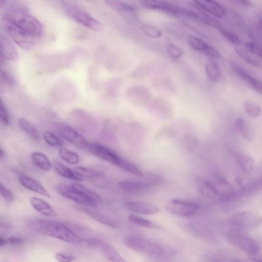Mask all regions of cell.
Listing matches in <instances>:
<instances>
[{
	"instance_id": "29",
	"label": "cell",
	"mask_w": 262,
	"mask_h": 262,
	"mask_svg": "<svg viewBox=\"0 0 262 262\" xmlns=\"http://www.w3.org/2000/svg\"><path fill=\"white\" fill-rule=\"evenodd\" d=\"M236 126L242 136L250 141L253 137V130L249 123L243 118L239 117L235 122Z\"/></svg>"
},
{
	"instance_id": "34",
	"label": "cell",
	"mask_w": 262,
	"mask_h": 262,
	"mask_svg": "<svg viewBox=\"0 0 262 262\" xmlns=\"http://www.w3.org/2000/svg\"><path fill=\"white\" fill-rule=\"evenodd\" d=\"M235 51L239 56H240L249 64L256 68L260 67L261 65L260 62L252 56H251L250 54L244 49L239 47H236L235 48Z\"/></svg>"
},
{
	"instance_id": "40",
	"label": "cell",
	"mask_w": 262,
	"mask_h": 262,
	"mask_svg": "<svg viewBox=\"0 0 262 262\" xmlns=\"http://www.w3.org/2000/svg\"><path fill=\"white\" fill-rule=\"evenodd\" d=\"M119 167L138 177H143L144 176L143 173L137 167L123 159Z\"/></svg>"
},
{
	"instance_id": "53",
	"label": "cell",
	"mask_w": 262,
	"mask_h": 262,
	"mask_svg": "<svg viewBox=\"0 0 262 262\" xmlns=\"http://www.w3.org/2000/svg\"><path fill=\"white\" fill-rule=\"evenodd\" d=\"M249 257L253 261H262V254H260L259 252L252 255H250Z\"/></svg>"
},
{
	"instance_id": "56",
	"label": "cell",
	"mask_w": 262,
	"mask_h": 262,
	"mask_svg": "<svg viewBox=\"0 0 262 262\" xmlns=\"http://www.w3.org/2000/svg\"><path fill=\"white\" fill-rule=\"evenodd\" d=\"M5 1V0H0V4H1V7L4 4Z\"/></svg>"
},
{
	"instance_id": "49",
	"label": "cell",
	"mask_w": 262,
	"mask_h": 262,
	"mask_svg": "<svg viewBox=\"0 0 262 262\" xmlns=\"http://www.w3.org/2000/svg\"><path fill=\"white\" fill-rule=\"evenodd\" d=\"M56 259L60 262H70L75 260V257L69 254L57 252L55 254Z\"/></svg>"
},
{
	"instance_id": "21",
	"label": "cell",
	"mask_w": 262,
	"mask_h": 262,
	"mask_svg": "<svg viewBox=\"0 0 262 262\" xmlns=\"http://www.w3.org/2000/svg\"><path fill=\"white\" fill-rule=\"evenodd\" d=\"M97 248L100 249L102 254L112 261H124V259L119 252L112 246L100 241Z\"/></svg>"
},
{
	"instance_id": "7",
	"label": "cell",
	"mask_w": 262,
	"mask_h": 262,
	"mask_svg": "<svg viewBox=\"0 0 262 262\" xmlns=\"http://www.w3.org/2000/svg\"><path fill=\"white\" fill-rule=\"evenodd\" d=\"M144 8L161 11L170 15L183 17L184 8H180L161 0H138Z\"/></svg>"
},
{
	"instance_id": "48",
	"label": "cell",
	"mask_w": 262,
	"mask_h": 262,
	"mask_svg": "<svg viewBox=\"0 0 262 262\" xmlns=\"http://www.w3.org/2000/svg\"><path fill=\"white\" fill-rule=\"evenodd\" d=\"M203 53L207 56L213 59H218L220 57V53L209 45L203 51Z\"/></svg>"
},
{
	"instance_id": "33",
	"label": "cell",
	"mask_w": 262,
	"mask_h": 262,
	"mask_svg": "<svg viewBox=\"0 0 262 262\" xmlns=\"http://www.w3.org/2000/svg\"><path fill=\"white\" fill-rule=\"evenodd\" d=\"M261 189H262V175L246 187L239 190V194L242 196Z\"/></svg>"
},
{
	"instance_id": "30",
	"label": "cell",
	"mask_w": 262,
	"mask_h": 262,
	"mask_svg": "<svg viewBox=\"0 0 262 262\" xmlns=\"http://www.w3.org/2000/svg\"><path fill=\"white\" fill-rule=\"evenodd\" d=\"M128 218L130 222L141 227L155 229L160 228V226L156 223L134 214H130Z\"/></svg>"
},
{
	"instance_id": "42",
	"label": "cell",
	"mask_w": 262,
	"mask_h": 262,
	"mask_svg": "<svg viewBox=\"0 0 262 262\" xmlns=\"http://www.w3.org/2000/svg\"><path fill=\"white\" fill-rule=\"evenodd\" d=\"M218 30L221 35L230 42L236 45L241 44V41L240 39L233 32L225 29L224 27L221 28Z\"/></svg>"
},
{
	"instance_id": "43",
	"label": "cell",
	"mask_w": 262,
	"mask_h": 262,
	"mask_svg": "<svg viewBox=\"0 0 262 262\" xmlns=\"http://www.w3.org/2000/svg\"><path fill=\"white\" fill-rule=\"evenodd\" d=\"M245 46L250 52L262 58V44L253 41L247 42Z\"/></svg>"
},
{
	"instance_id": "39",
	"label": "cell",
	"mask_w": 262,
	"mask_h": 262,
	"mask_svg": "<svg viewBox=\"0 0 262 262\" xmlns=\"http://www.w3.org/2000/svg\"><path fill=\"white\" fill-rule=\"evenodd\" d=\"M199 20L217 30L223 27L222 24L217 19L203 12L200 14Z\"/></svg>"
},
{
	"instance_id": "54",
	"label": "cell",
	"mask_w": 262,
	"mask_h": 262,
	"mask_svg": "<svg viewBox=\"0 0 262 262\" xmlns=\"http://www.w3.org/2000/svg\"><path fill=\"white\" fill-rule=\"evenodd\" d=\"M7 240L3 237L2 236H0V246L1 247H3L7 244Z\"/></svg>"
},
{
	"instance_id": "44",
	"label": "cell",
	"mask_w": 262,
	"mask_h": 262,
	"mask_svg": "<svg viewBox=\"0 0 262 262\" xmlns=\"http://www.w3.org/2000/svg\"><path fill=\"white\" fill-rule=\"evenodd\" d=\"M0 119L4 125L9 126L10 124L11 119L9 112L2 99L0 103Z\"/></svg>"
},
{
	"instance_id": "36",
	"label": "cell",
	"mask_w": 262,
	"mask_h": 262,
	"mask_svg": "<svg viewBox=\"0 0 262 262\" xmlns=\"http://www.w3.org/2000/svg\"><path fill=\"white\" fill-rule=\"evenodd\" d=\"M42 136L43 140L51 146L61 147L63 145L61 140L55 134L51 132H44Z\"/></svg>"
},
{
	"instance_id": "14",
	"label": "cell",
	"mask_w": 262,
	"mask_h": 262,
	"mask_svg": "<svg viewBox=\"0 0 262 262\" xmlns=\"http://www.w3.org/2000/svg\"><path fill=\"white\" fill-rule=\"evenodd\" d=\"M119 185L126 192L138 194L149 191L154 185L147 182L121 181L119 182Z\"/></svg>"
},
{
	"instance_id": "2",
	"label": "cell",
	"mask_w": 262,
	"mask_h": 262,
	"mask_svg": "<svg viewBox=\"0 0 262 262\" xmlns=\"http://www.w3.org/2000/svg\"><path fill=\"white\" fill-rule=\"evenodd\" d=\"M30 226L38 233L65 242L78 244L82 241L68 226L59 222L47 219L35 220L30 222Z\"/></svg>"
},
{
	"instance_id": "10",
	"label": "cell",
	"mask_w": 262,
	"mask_h": 262,
	"mask_svg": "<svg viewBox=\"0 0 262 262\" xmlns=\"http://www.w3.org/2000/svg\"><path fill=\"white\" fill-rule=\"evenodd\" d=\"M55 127L60 136L66 140L76 146L86 147L88 142L71 126L63 123L57 122Z\"/></svg>"
},
{
	"instance_id": "8",
	"label": "cell",
	"mask_w": 262,
	"mask_h": 262,
	"mask_svg": "<svg viewBox=\"0 0 262 262\" xmlns=\"http://www.w3.org/2000/svg\"><path fill=\"white\" fill-rule=\"evenodd\" d=\"M85 148L96 157L118 166H119L123 160L116 152L100 144L88 142Z\"/></svg>"
},
{
	"instance_id": "17",
	"label": "cell",
	"mask_w": 262,
	"mask_h": 262,
	"mask_svg": "<svg viewBox=\"0 0 262 262\" xmlns=\"http://www.w3.org/2000/svg\"><path fill=\"white\" fill-rule=\"evenodd\" d=\"M19 183L26 189L36 192L46 198H50L49 192L35 180L27 176H22L18 179Z\"/></svg>"
},
{
	"instance_id": "55",
	"label": "cell",
	"mask_w": 262,
	"mask_h": 262,
	"mask_svg": "<svg viewBox=\"0 0 262 262\" xmlns=\"http://www.w3.org/2000/svg\"><path fill=\"white\" fill-rule=\"evenodd\" d=\"M4 157V151L3 149L1 148L0 150V157L1 159H2Z\"/></svg>"
},
{
	"instance_id": "26",
	"label": "cell",
	"mask_w": 262,
	"mask_h": 262,
	"mask_svg": "<svg viewBox=\"0 0 262 262\" xmlns=\"http://www.w3.org/2000/svg\"><path fill=\"white\" fill-rule=\"evenodd\" d=\"M53 166L56 172L61 176L77 181H81L82 179L74 172V171L61 164V163L54 161Z\"/></svg>"
},
{
	"instance_id": "16",
	"label": "cell",
	"mask_w": 262,
	"mask_h": 262,
	"mask_svg": "<svg viewBox=\"0 0 262 262\" xmlns=\"http://www.w3.org/2000/svg\"><path fill=\"white\" fill-rule=\"evenodd\" d=\"M0 51L1 56L8 61L15 62L18 59V52L13 44L8 38L2 35L0 38Z\"/></svg>"
},
{
	"instance_id": "3",
	"label": "cell",
	"mask_w": 262,
	"mask_h": 262,
	"mask_svg": "<svg viewBox=\"0 0 262 262\" xmlns=\"http://www.w3.org/2000/svg\"><path fill=\"white\" fill-rule=\"evenodd\" d=\"M125 244L130 249L156 258L170 257L174 251L148 238L137 235H128L124 238Z\"/></svg>"
},
{
	"instance_id": "35",
	"label": "cell",
	"mask_w": 262,
	"mask_h": 262,
	"mask_svg": "<svg viewBox=\"0 0 262 262\" xmlns=\"http://www.w3.org/2000/svg\"><path fill=\"white\" fill-rule=\"evenodd\" d=\"M249 34L255 41L262 44V13L259 15L256 20L255 30H252Z\"/></svg>"
},
{
	"instance_id": "50",
	"label": "cell",
	"mask_w": 262,
	"mask_h": 262,
	"mask_svg": "<svg viewBox=\"0 0 262 262\" xmlns=\"http://www.w3.org/2000/svg\"><path fill=\"white\" fill-rule=\"evenodd\" d=\"M248 84L256 91L262 95V81L257 80L252 76L249 80Z\"/></svg>"
},
{
	"instance_id": "38",
	"label": "cell",
	"mask_w": 262,
	"mask_h": 262,
	"mask_svg": "<svg viewBox=\"0 0 262 262\" xmlns=\"http://www.w3.org/2000/svg\"><path fill=\"white\" fill-rule=\"evenodd\" d=\"M244 108L248 115L251 117H258L261 114L260 106L254 102L247 100L244 103Z\"/></svg>"
},
{
	"instance_id": "4",
	"label": "cell",
	"mask_w": 262,
	"mask_h": 262,
	"mask_svg": "<svg viewBox=\"0 0 262 262\" xmlns=\"http://www.w3.org/2000/svg\"><path fill=\"white\" fill-rule=\"evenodd\" d=\"M63 9L66 14L74 21L95 31H102V24L88 12L78 7L70 4L64 5Z\"/></svg>"
},
{
	"instance_id": "11",
	"label": "cell",
	"mask_w": 262,
	"mask_h": 262,
	"mask_svg": "<svg viewBox=\"0 0 262 262\" xmlns=\"http://www.w3.org/2000/svg\"><path fill=\"white\" fill-rule=\"evenodd\" d=\"M182 227L193 236L205 240H211L213 237L210 229L203 224L192 221L184 223Z\"/></svg>"
},
{
	"instance_id": "1",
	"label": "cell",
	"mask_w": 262,
	"mask_h": 262,
	"mask_svg": "<svg viewBox=\"0 0 262 262\" xmlns=\"http://www.w3.org/2000/svg\"><path fill=\"white\" fill-rule=\"evenodd\" d=\"M4 19L8 35L24 50L33 48L43 33L41 23L25 7H11L4 14Z\"/></svg>"
},
{
	"instance_id": "31",
	"label": "cell",
	"mask_w": 262,
	"mask_h": 262,
	"mask_svg": "<svg viewBox=\"0 0 262 262\" xmlns=\"http://www.w3.org/2000/svg\"><path fill=\"white\" fill-rule=\"evenodd\" d=\"M73 170L82 180L84 178H97L102 176L100 172L84 167H75L73 168Z\"/></svg>"
},
{
	"instance_id": "5",
	"label": "cell",
	"mask_w": 262,
	"mask_h": 262,
	"mask_svg": "<svg viewBox=\"0 0 262 262\" xmlns=\"http://www.w3.org/2000/svg\"><path fill=\"white\" fill-rule=\"evenodd\" d=\"M227 236L232 244L249 256L260 252V246L258 243L248 235L237 231H232L228 233Z\"/></svg>"
},
{
	"instance_id": "51",
	"label": "cell",
	"mask_w": 262,
	"mask_h": 262,
	"mask_svg": "<svg viewBox=\"0 0 262 262\" xmlns=\"http://www.w3.org/2000/svg\"><path fill=\"white\" fill-rule=\"evenodd\" d=\"M8 243L11 245H19L24 243L25 239L20 236H9L7 239Z\"/></svg>"
},
{
	"instance_id": "52",
	"label": "cell",
	"mask_w": 262,
	"mask_h": 262,
	"mask_svg": "<svg viewBox=\"0 0 262 262\" xmlns=\"http://www.w3.org/2000/svg\"><path fill=\"white\" fill-rule=\"evenodd\" d=\"M233 3L245 7H249L251 6L252 4L250 0H230Z\"/></svg>"
},
{
	"instance_id": "32",
	"label": "cell",
	"mask_w": 262,
	"mask_h": 262,
	"mask_svg": "<svg viewBox=\"0 0 262 262\" xmlns=\"http://www.w3.org/2000/svg\"><path fill=\"white\" fill-rule=\"evenodd\" d=\"M58 155L63 161L71 164H77L79 162L78 155L67 149L61 148L58 150Z\"/></svg>"
},
{
	"instance_id": "37",
	"label": "cell",
	"mask_w": 262,
	"mask_h": 262,
	"mask_svg": "<svg viewBox=\"0 0 262 262\" xmlns=\"http://www.w3.org/2000/svg\"><path fill=\"white\" fill-rule=\"evenodd\" d=\"M140 29L145 35L151 38H158L162 35V32L158 28L149 24L142 25Z\"/></svg>"
},
{
	"instance_id": "20",
	"label": "cell",
	"mask_w": 262,
	"mask_h": 262,
	"mask_svg": "<svg viewBox=\"0 0 262 262\" xmlns=\"http://www.w3.org/2000/svg\"><path fill=\"white\" fill-rule=\"evenodd\" d=\"M105 4L114 10L123 14L134 15L135 8L122 0H104Z\"/></svg>"
},
{
	"instance_id": "23",
	"label": "cell",
	"mask_w": 262,
	"mask_h": 262,
	"mask_svg": "<svg viewBox=\"0 0 262 262\" xmlns=\"http://www.w3.org/2000/svg\"><path fill=\"white\" fill-rule=\"evenodd\" d=\"M71 185L91 203L92 206H97L101 202L102 199L99 195L89 188L78 183H73Z\"/></svg>"
},
{
	"instance_id": "6",
	"label": "cell",
	"mask_w": 262,
	"mask_h": 262,
	"mask_svg": "<svg viewBox=\"0 0 262 262\" xmlns=\"http://www.w3.org/2000/svg\"><path fill=\"white\" fill-rule=\"evenodd\" d=\"M166 209L170 213L178 216H188L198 212L200 206L193 202L171 199L165 206Z\"/></svg>"
},
{
	"instance_id": "12",
	"label": "cell",
	"mask_w": 262,
	"mask_h": 262,
	"mask_svg": "<svg viewBox=\"0 0 262 262\" xmlns=\"http://www.w3.org/2000/svg\"><path fill=\"white\" fill-rule=\"evenodd\" d=\"M57 190L59 194L69 200L81 205L92 206L91 203L71 184H60Z\"/></svg>"
},
{
	"instance_id": "19",
	"label": "cell",
	"mask_w": 262,
	"mask_h": 262,
	"mask_svg": "<svg viewBox=\"0 0 262 262\" xmlns=\"http://www.w3.org/2000/svg\"><path fill=\"white\" fill-rule=\"evenodd\" d=\"M29 202L32 207L41 214L47 216H55L57 213L54 208L44 200L36 197L30 198Z\"/></svg>"
},
{
	"instance_id": "47",
	"label": "cell",
	"mask_w": 262,
	"mask_h": 262,
	"mask_svg": "<svg viewBox=\"0 0 262 262\" xmlns=\"http://www.w3.org/2000/svg\"><path fill=\"white\" fill-rule=\"evenodd\" d=\"M1 194L3 198L7 202H11L14 199L12 192L2 183H1Z\"/></svg>"
},
{
	"instance_id": "9",
	"label": "cell",
	"mask_w": 262,
	"mask_h": 262,
	"mask_svg": "<svg viewBox=\"0 0 262 262\" xmlns=\"http://www.w3.org/2000/svg\"><path fill=\"white\" fill-rule=\"evenodd\" d=\"M262 222V217L250 212H241L232 215L230 224L238 229H245L254 227Z\"/></svg>"
},
{
	"instance_id": "28",
	"label": "cell",
	"mask_w": 262,
	"mask_h": 262,
	"mask_svg": "<svg viewBox=\"0 0 262 262\" xmlns=\"http://www.w3.org/2000/svg\"><path fill=\"white\" fill-rule=\"evenodd\" d=\"M83 211L95 220L107 226L114 228H116L118 226V223L116 221L103 214L88 208H84Z\"/></svg>"
},
{
	"instance_id": "45",
	"label": "cell",
	"mask_w": 262,
	"mask_h": 262,
	"mask_svg": "<svg viewBox=\"0 0 262 262\" xmlns=\"http://www.w3.org/2000/svg\"><path fill=\"white\" fill-rule=\"evenodd\" d=\"M166 48L168 55L174 59H178L182 55V50L172 43H168Z\"/></svg>"
},
{
	"instance_id": "15",
	"label": "cell",
	"mask_w": 262,
	"mask_h": 262,
	"mask_svg": "<svg viewBox=\"0 0 262 262\" xmlns=\"http://www.w3.org/2000/svg\"><path fill=\"white\" fill-rule=\"evenodd\" d=\"M196 186L198 191L204 197L220 202L219 193L212 182L198 179L196 181Z\"/></svg>"
},
{
	"instance_id": "27",
	"label": "cell",
	"mask_w": 262,
	"mask_h": 262,
	"mask_svg": "<svg viewBox=\"0 0 262 262\" xmlns=\"http://www.w3.org/2000/svg\"><path fill=\"white\" fill-rule=\"evenodd\" d=\"M207 75L212 82H217L222 76V71L219 64L213 60L209 61L206 65Z\"/></svg>"
},
{
	"instance_id": "22",
	"label": "cell",
	"mask_w": 262,
	"mask_h": 262,
	"mask_svg": "<svg viewBox=\"0 0 262 262\" xmlns=\"http://www.w3.org/2000/svg\"><path fill=\"white\" fill-rule=\"evenodd\" d=\"M235 158L238 166L244 172L249 173L254 170L255 162L249 155L244 153H237L235 155Z\"/></svg>"
},
{
	"instance_id": "24",
	"label": "cell",
	"mask_w": 262,
	"mask_h": 262,
	"mask_svg": "<svg viewBox=\"0 0 262 262\" xmlns=\"http://www.w3.org/2000/svg\"><path fill=\"white\" fill-rule=\"evenodd\" d=\"M18 124L20 129L31 140L36 142L39 141V132L30 121L25 118H20L18 121Z\"/></svg>"
},
{
	"instance_id": "18",
	"label": "cell",
	"mask_w": 262,
	"mask_h": 262,
	"mask_svg": "<svg viewBox=\"0 0 262 262\" xmlns=\"http://www.w3.org/2000/svg\"><path fill=\"white\" fill-rule=\"evenodd\" d=\"M126 206L129 210L141 214H151L158 212L156 206L148 203L129 201L126 202Z\"/></svg>"
},
{
	"instance_id": "13",
	"label": "cell",
	"mask_w": 262,
	"mask_h": 262,
	"mask_svg": "<svg viewBox=\"0 0 262 262\" xmlns=\"http://www.w3.org/2000/svg\"><path fill=\"white\" fill-rule=\"evenodd\" d=\"M201 9L218 18L224 17L226 14L225 8L214 0H193Z\"/></svg>"
},
{
	"instance_id": "41",
	"label": "cell",
	"mask_w": 262,
	"mask_h": 262,
	"mask_svg": "<svg viewBox=\"0 0 262 262\" xmlns=\"http://www.w3.org/2000/svg\"><path fill=\"white\" fill-rule=\"evenodd\" d=\"M188 41L193 49L202 52L208 45L202 39L192 36L188 37Z\"/></svg>"
},
{
	"instance_id": "46",
	"label": "cell",
	"mask_w": 262,
	"mask_h": 262,
	"mask_svg": "<svg viewBox=\"0 0 262 262\" xmlns=\"http://www.w3.org/2000/svg\"><path fill=\"white\" fill-rule=\"evenodd\" d=\"M1 80L2 82L7 86H12L15 84V81L13 77L5 70H1Z\"/></svg>"
},
{
	"instance_id": "25",
	"label": "cell",
	"mask_w": 262,
	"mask_h": 262,
	"mask_svg": "<svg viewBox=\"0 0 262 262\" xmlns=\"http://www.w3.org/2000/svg\"><path fill=\"white\" fill-rule=\"evenodd\" d=\"M31 159L32 164L41 170L48 171L52 167V163L48 157L41 152H33Z\"/></svg>"
}]
</instances>
